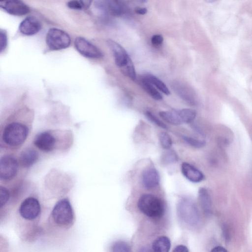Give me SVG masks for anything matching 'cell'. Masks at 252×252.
<instances>
[{
	"label": "cell",
	"instance_id": "1",
	"mask_svg": "<svg viewBox=\"0 0 252 252\" xmlns=\"http://www.w3.org/2000/svg\"><path fill=\"white\" fill-rule=\"evenodd\" d=\"M138 207L143 214L154 219L160 218L164 212L161 200L151 194L142 195L138 200Z\"/></svg>",
	"mask_w": 252,
	"mask_h": 252
},
{
	"label": "cell",
	"instance_id": "10",
	"mask_svg": "<svg viewBox=\"0 0 252 252\" xmlns=\"http://www.w3.org/2000/svg\"><path fill=\"white\" fill-rule=\"evenodd\" d=\"M0 6L8 13L14 16H22L30 12V8L21 0H5L0 2Z\"/></svg>",
	"mask_w": 252,
	"mask_h": 252
},
{
	"label": "cell",
	"instance_id": "9",
	"mask_svg": "<svg viewBox=\"0 0 252 252\" xmlns=\"http://www.w3.org/2000/svg\"><path fill=\"white\" fill-rule=\"evenodd\" d=\"M171 86L176 94L184 101L190 105H196L198 101L197 96L189 86L178 81L172 83Z\"/></svg>",
	"mask_w": 252,
	"mask_h": 252
},
{
	"label": "cell",
	"instance_id": "4",
	"mask_svg": "<svg viewBox=\"0 0 252 252\" xmlns=\"http://www.w3.org/2000/svg\"><path fill=\"white\" fill-rule=\"evenodd\" d=\"M52 216L55 222L61 226H67L72 224L74 213L68 199H62L56 203L52 210Z\"/></svg>",
	"mask_w": 252,
	"mask_h": 252
},
{
	"label": "cell",
	"instance_id": "21",
	"mask_svg": "<svg viewBox=\"0 0 252 252\" xmlns=\"http://www.w3.org/2000/svg\"><path fill=\"white\" fill-rule=\"evenodd\" d=\"M159 115L166 122L173 125H180L183 123L178 113L168 111H162L159 112Z\"/></svg>",
	"mask_w": 252,
	"mask_h": 252
},
{
	"label": "cell",
	"instance_id": "13",
	"mask_svg": "<svg viewBox=\"0 0 252 252\" xmlns=\"http://www.w3.org/2000/svg\"><path fill=\"white\" fill-rule=\"evenodd\" d=\"M19 29L22 34L32 35L39 32L41 29V24L36 17L29 16L21 22Z\"/></svg>",
	"mask_w": 252,
	"mask_h": 252
},
{
	"label": "cell",
	"instance_id": "5",
	"mask_svg": "<svg viewBox=\"0 0 252 252\" xmlns=\"http://www.w3.org/2000/svg\"><path fill=\"white\" fill-rule=\"evenodd\" d=\"M46 42L50 49L59 50L69 47L71 39L69 35L65 32L54 28L48 31Z\"/></svg>",
	"mask_w": 252,
	"mask_h": 252
},
{
	"label": "cell",
	"instance_id": "27",
	"mask_svg": "<svg viewBox=\"0 0 252 252\" xmlns=\"http://www.w3.org/2000/svg\"><path fill=\"white\" fill-rule=\"evenodd\" d=\"M159 139L161 146L164 149L168 150L172 146V139L168 133L164 132L160 133Z\"/></svg>",
	"mask_w": 252,
	"mask_h": 252
},
{
	"label": "cell",
	"instance_id": "7",
	"mask_svg": "<svg viewBox=\"0 0 252 252\" xmlns=\"http://www.w3.org/2000/svg\"><path fill=\"white\" fill-rule=\"evenodd\" d=\"M19 212L20 216L26 220L36 219L40 212V205L38 200L33 197H29L21 203Z\"/></svg>",
	"mask_w": 252,
	"mask_h": 252
},
{
	"label": "cell",
	"instance_id": "14",
	"mask_svg": "<svg viewBox=\"0 0 252 252\" xmlns=\"http://www.w3.org/2000/svg\"><path fill=\"white\" fill-rule=\"evenodd\" d=\"M159 173L154 168H147L142 173V183L144 187L147 189H151L157 187L159 184Z\"/></svg>",
	"mask_w": 252,
	"mask_h": 252
},
{
	"label": "cell",
	"instance_id": "29",
	"mask_svg": "<svg viewBox=\"0 0 252 252\" xmlns=\"http://www.w3.org/2000/svg\"><path fill=\"white\" fill-rule=\"evenodd\" d=\"M145 115L149 121L158 126L164 129L167 128V126L151 112L147 111L145 113Z\"/></svg>",
	"mask_w": 252,
	"mask_h": 252
},
{
	"label": "cell",
	"instance_id": "18",
	"mask_svg": "<svg viewBox=\"0 0 252 252\" xmlns=\"http://www.w3.org/2000/svg\"><path fill=\"white\" fill-rule=\"evenodd\" d=\"M198 199L204 214L207 217L210 216L212 213L211 199L205 188H201L199 189Z\"/></svg>",
	"mask_w": 252,
	"mask_h": 252
},
{
	"label": "cell",
	"instance_id": "40",
	"mask_svg": "<svg viewBox=\"0 0 252 252\" xmlns=\"http://www.w3.org/2000/svg\"><path fill=\"white\" fill-rule=\"evenodd\" d=\"M5 0H0V2L4 1Z\"/></svg>",
	"mask_w": 252,
	"mask_h": 252
},
{
	"label": "cell",
	"instance_id": "31",
	"mask_svg": "<svg viewBox=\"0 0 252 252\" xmlns=\"http://www.w3.org/2000/svg\"><path fill=\"white\" fill-rule=\"evenodd\" d=\"M7 44L6 32L3 30L0 31V50L2 52L6 48Z\"/></svg>",
	"mask_w": 252,
	"mask_h": 252
},
{
	"label": "cell",
	"instance_id": "16",
	"mask_svg": "<svg viewBox=\"0 0 252 252\" xmlns=\"http://www.w3.org/2000/svg\"><path fill=\"white\" fill-rule=\"evenodd\" d=\"M105 8L112 15L122 16L128 13L126 5L122 0H103Z\"/></svg>",
	"mask_w": 252,
	"mask_h": 252
},
{
	"label": "cell",
	"instance_id": "11",
	"mask_svg": "<svg viewBox=\"0 0 252 252\" xmlns=\"http://www.w3.org/2000/svg\"><path fill=\"white\" fill-rule=\"evenodd\" d=\"M107 43L113 53L116 65L121 68L125 66L130 59L125 49L113 40L108 39Z\"/></svg>",
	"mask_w": 252,
	"mask_h": 252
},
{
	"label": "cell",
	"instance_id": "39",
	"mask_svg": "<svg viewBox=\"0 0 252 252\" xmlns=\"http://www.w3.org/2000/svg\"><path fill=\"white\" fill-rule=\"evenodd\" d=\"M137 0L141 3H145L147 1V0Z\"/></svg>",
	"mask_w": 252,
	"mask_h": 252
},
{
	"label": "cell",
	"instance_id": "3",
	"mask_svg": "<svg viewBox=\"0 0 252 252\" xmlns=\"http://www.w3.org/2000/svg\"><path fill=\"white\" fill-rule=\"evenodd\" d=\"M28 134L27 127L19 123H12L6 126L3 130V141L10 146H17L26 140Z\"/></svg>",
	"mask_w": 252,
	"mask_h": 252
},
{
	"label": "cell",
	"instance_id": "22",
	"mask_svg": "<svg viewBox=\"0 0 252 252\" xmlns=\"http://www.w3.org/2000/svg\"><path fill=\"white\" fill-rule=\"evenodd\" d=\"M141 85L145 91L154 99H162L161 94L158 91L155 86L146 79L141 77Z\"/></svg>",
	"mask_w": 252,
	"mask_h": 252
},
{
	"label": "cell",
	"instance_id": "20",
	"mask_svg": "<svg viewBox=\"0 0 252 252\" xmlns=\"http://www.w3.org/2000/svg\"><path fill=\"white\" fill-rule=\"evenodd\" d=\"M142 77L150 82L165 94L167 95L170 94V91L166 85L155 76L150 74H147L143 75Z\"/></svg>",
	"mask_w": 252,
	"mask_h": 252
},
{
	"label": "cell",
	"instance_id": "19",
	"mask_svg": "<svg viewBox=\"0 0 252 252\" xmlns=\"http://www.w3.org/2000/svg\"><path fill=\"white\" fill-rule=\"evenodd\" d=\"M171 247L170 239L166 236H162L157 238L152 244V249L154 252H167Z\"/></svg>",
	"mask_w": 252,
	"mask_h": 252
},
{
	"label": "cell",
	"instance_id": "38",
	"mask_svg": "<svg viewBox=\"0 0 252 252\" xmlns=\"http://www.w3.org/2000/svg\"><path fill=\"white\" fill-rule=\"evenodd\" d=\"M216 0H205V1L208 3H212L214 1H215Z\"/></svg>",
	"mask_w": 252,
	"mask_h": 252
},
{
	"label": "cell",
	"instance_id": "15",
	"mask_svg": "<svg viewBox=\"0 0 252 252\" xmlns=\"http://www.w3.org/2000/svg\"><path fill=\"white\" fill-rule=\"evenodd\" d=\"M181 171L183 175L191 182L199 183L204 179L203 173L189 163L183 162L182 164Z\"/></svg>",
	"mask_w": 252,
	"mask_h": 252
},
{
	"label": "cell",
	"instance_id": "17",
	"mask_svg": "<svg viewBox=\"0 0 252 252\" xmlns=\"http://www.w3.org/2000/svg\"><path fill=\"white\" fill-rule=\"evenodd\" d=\"M38 153L33 149L27 148L20 154V164L24 168H29L33 165L38 159Z\"/></svg>",
	"mask_w": 252,
	"mask_h": 252
},
{
	"label": "cell",
	"instance_id": "2",
	"mask_svg": "<svg viewBox=\"0 0 252 252\" xmlns=\"http://www.w3.org/2000/svg\"><path fill=\"white\" fill-rule=\"evenodd\" d=\"M177 214L180 219L186 224L195 226L200 222V216L194 202L189 198L181 199L177 205Z\"/></svg>",
	"mask_w": 252,
	"mask_h": 252
},
{
	"label": "cell",
	"instance_id": "32",
	"mask_svg": "<svg viewBox=\"0 0 252 252\" xmlns=\"http://www.w3.org/2000/svg\"><path fill=\"white\" fill-rule=\"evenodd\" d=\"M67 6L71 9L75 10H80L83 6L80 0H71L67 2Z\"/></svg>",
	"mask_w": 252,
	"mask_h": 252
},
{
	"label": "cell",
	"instance_id": "8",
	"mask_svg": "<svg viewBox=\"0 0 252 252\" xmlns=\"http://www.w3.org/2000/svg\"><path fill=\"white\" fill-rule=\"evenodd\" d=\"M74 46L77 51L85 57L99 58L103 56L102 52L97 47L84 37H76Z\"/></svg>",
	"mask_w": 252,
	"mask_h": 252
},
{
	"label": "cell",
	"instance_id": "36",
	"mask_svg": "<svg viewBox=\"0 0 252 252\" xmlns=\"http://www.w3.org/2000/svg\"><path fill=\"white\" fill-rule=\"evenodd\" d=\"M211 252H227V250L223 247L218 246L212 249Z\"/></svg>",
	"mask_w": 252,
	"mask_h": 252
},
{
	"label": "cell",
	"instance_id": "34",
	"mask_svg": "<svg viewBox=\"0 0 252 252\" xmlns=\"http://www.w3.org/2000/svg\"><path fill=\"white\" fill-rule=\"evenodd\" d=\"M189 250L187 247L184 245H178L173 250V252H189Z\"/></svg>",
	"mask_w": 252,
	"mask_h": 252
},
{
	"label": "cell",
	"instance_id": "24",
	"mask_svg": "<svg viewBox=\"0 0 252 252\" xmlns=\"http://www.w3.org/2000/svg\"><path fill=\"white\" fill-rule=\"evenodd\" d=\"M122 68L125 74L133 80L136 79V72L131 59H130L126 64Z\"/></svg>",
	"mask_w": 252,
	"mask_h": 252
},
{
	"label": "cell",
	"instance_id": "26",
	"mask_svg": "<svg viewBox=\"0 0 252 252\" xmlns=\"http://www.w3.org/2000/svg\"><path fill=\"white\" fill-rule=\"evenodd\" d=\"M111 251L113 252H130V247L125 242L119 241L115 242L112 246Z\"/></svg>",
	"mask_w": 252,
	"mask_h": 252
},
{
	"label": "cell",
	"instance_id": "23",
	"mask_svg": "<svg viewBox=\"0 0 252 252\" xmlns=\"http://www.w3.org/2000/svg\"><path fill=\"white\" fill-rule=\"evenodd\" d=\"M178 113L182 122L185 123H191L196 116V111L189 108L182 109Z\"/></svg>",
	"mask_w": 252,
	"mask_h": 252
},
{
	"label": "cell",
	"instance_id": "28",
	"mask_svg": "<svg viewBox=\"0 0 252 252\" xmlns=\"http://www.w3.org/2000/svg\"><path fill=\"white\" fill-rule=\"evenodd\" d=\"M184 140L190 146L197 148L203 147L205 145V141L204 140L197 139L192 137L184 136Z\"/></svg>",
	"mask_w": 252,
	"mask_h": 252
},
{
	"label": "cell",
	"instance_id": "33",
	"mask_svg": "<svg viewBox=\"0 0 252 252\" xmlns=\"http://www.w3.org/2000/svg\"><path fill=\"white\" fill-rule=\"evenodd\" d=\"M163 41V37L160 34H154L151 39L152 44L155 46H158L160 45Z\"/></svg>",
	"mask_w": 252,
	"mask_h": 252
},
{
	"label": "cell",
	"instance_id": "30",
	"mask_svg": "<svg viewBox=\"0 0 252 252\" xmlns=\"http://www.w3.org/2000/svg\"><path fill=\"white\" fill-rule=\"evenodd\" d=\"M10 197V193L8 190L2 186L0 188V204L1 208L5 205L8 201Z\"/></svg>",
	"mask_w": 252,
	"mask_h": 252
},
{
	"label": "cell",
	"instance_id": "12",
	"mask_svg": "<svg viewBox=\"0 0 252 252\" xmlns=\"http://www.w3.org/2000/svg\"><path fill=\"white\" fill-rule=\"evenodd\" d=\"M33 143L39 149L44 152H51L55 147L56 140L53 135L48 132H43L35 137Z\"/></svg>",
	"mask_w": 252,
	"mask_h": 252
},
{
	"label": "cell",
	"instance_id": "25",
	"mask_svg": "<svg viewBox=\"0 0 252 252\" xmlns=\"http://www.w3.org/2000/svg\"><path fill=\"white\" fill-rule=\"evenodd\" d=\"M177 160L178 156L173 150H167L163 154L161 157V162L163 164L172 163Z\"/></svg>",
	"mask_w": 252,
	"mask_h": 252
},
{
	"label": "cell",
	"instance_id": "37",
	"mask_svg": "<svg viewBox=\"0 0 252 252\" xmlns=\"http://www.w3.org/2000/svg\"><path fill=\"white\" fill-rule=\"evenodd\" d=\"M82 3L83 7L87 8L91 4L93 0H79Z\"/></svg>",
	"mask_w": 252,
	"mask_h": 252
},
{
	"label": "cell",
	"instance_id": "6",
	"mask_svg": "<svg viewBox=\"0 0 252 252\" xmlns=\"http://www.w3.org/2000/svg\"><path fill=\"white\" fill-rule=\"evenodd\" d=\"M19 163L15 158L11 155H4L0 159V178L8 181L13 178L18 170Z\"/></svg>",
	"mask_w": 252,
	"mask_h": 252
},
{
	"label": "cell",
	"instance_id": "35",
	"mask_svg": "<svg viewBox=\"0 0 252 252\" xmlns=\"http://www.w3.org/2000/svg\"><path fill=\"white\" fill-rule=\"evenodd\" d=\"M135 12L139 15H145L147 12V9L145 7H136Z\"/></svg>",
	"mask_w": 252,
	"mask_h": 252
}]
</instances>
